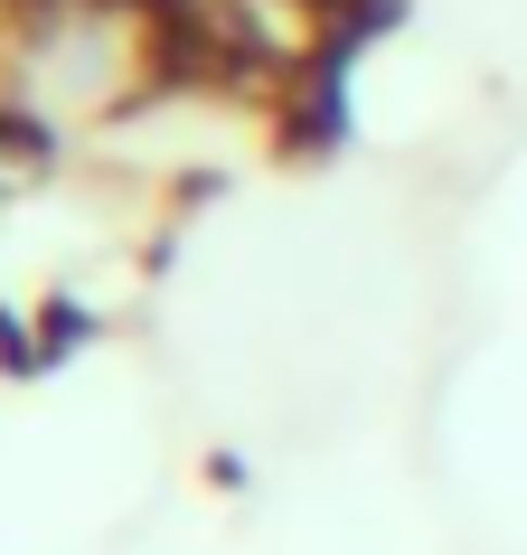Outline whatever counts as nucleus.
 Segmentation results:
<instances>
[{
	"label": "nucleus",
	"instance_id": "f257e3e1",
	"mask_svg": "<svg viewBox=\"0 0 527 555\" xmlns=\"http://www.w3.org/2000/svg\"><path fill=\"white\" fill-rule=\"evenodd\" d=\"M207 66L198 0H20L0 104L48 142H94L170 104Z\"/></svg>",
	"mask_w": 527,
	"mask_h": 555
}]
</instances>
